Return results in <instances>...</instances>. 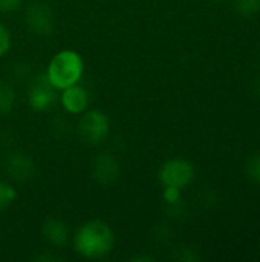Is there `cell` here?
<instances>
[{
  "mask_svg": "<svg viewBox=\"0 0 260 262\" xmlns=\"http://www.w3.org/2000/svg\"><path fill=\"white\" fill-rule=\"evenodd\" d=\"M26 25L34 34L49 35L54 31V14L52 9L43 2H34L26 9Z\"/></svg>",
  "mask_w": 260,
  "mask_h": 262,
  "instance_id": "cell-5",
  "label": "cell"
},
{
  "mask_svg": "<svg viewBox=\"0 0 260 262\" xmlns=\"http://www.w3.org/2000/svg\"><path fill=\"white\" fill-rule=\"evenodd\" d=\"M75 250L87 259H100L110 253L115 246V235L110 226L101 220L84 223L74 238Z\"/></svg>",
  "mask_w": 260,
  "mask_h": 262,
  "instance_id": "cell-1",
  "label": "cell"
},
{
  "mask_svg": "<svg viewBox=\"0 0 260 262\" xmlns=\"http://www.w3.org/2000/svg\"><path fill=\"white\" fill-rule=\"evenodd\" d=\"M195 177L193 164L185 158H172L166 161L159 169V180L164 187H175L182 190Z\"/></svg>",
  "mask_w": 260,
  "mask_h": 262,
  "instance_id": "cell-3",
  "label": "cell"
},
{
  "mask_svg": "<svg viewBox=\"0 0 260 262\" xmlns=\"http://www.w3.org/2000/svg\"><path fill=\"white\" fill-rule=\"evenodd\" d=\"M245 172H247V177H248L251 181L260 184V154L251 157V158L247 161V164H245Z\"/></svg>",
  "mask_w": 260,
  "mask_h": 262,
  "instance_id": "cell-14",
  "label": "cell"
},
{
  "mask_svg": "<svg viewBox=\"0 0 260 262\" xmlns=\"http://www.w3.org/2000/svg\"><path fill=\"white\" fill-rule=\"evenodd\" d=\"M60 101H61V106L64 107V111L67 114L80 115V114L87 111L89 94H87V91L83 86H80L77 83V84H72L69 88H64L61 91Z\"/></svg>",
  "mask_w": 260,
  "mask_h": 262,
  "instance_id": "cell-8",
  "label": "cell"
},
{
  "mask_svg": "<svg viewBox=\"0 0 260 262\" xmlns=\"http://www.w3.org/2000/svg\"><path fill=\"white\" fill-rule=\"evenodd\" d=\"M83 71L84 63L81 55L74 49H63L51 58L44 75L57 91H63L64 88L77 84Z\"/></svg>",
  "mask_w": 260,
  "mask_h": 262,
  "instance_id": "cell-2",
  "label": "cell"
},
{
  "mask_svg": "<svg viewBox=\"0 0 260 262\" xmlns=\"http://www.w3.org/2000/svg\"><path fill=\"white\" fill-rule=\"evenodd\" d=\"M164 200L169 203V204H176L181 198V190L179 189H175V187H164Z\"/></svg>",
  "mask_w": 260,
  "mask_h": 262,
  "instance_id": "cell-16",
  "label": "cell"
},
{
  "mask_svg": "<svg viewBox=\"0 0 260 262\" xmlns=\"http://www.w3.org/2000/svg\"><path fill=\"white\" fill-rule=\"evenodd\" d=\"M175 258L179 261H199L201 259V256L193 249H181Z\"/></svg>",
  "mask_w": 260,
  "mask_h": 262,
  "instance_id": "cell-17",
  "label": "cell"
},
{
  "mask_svg": "<svg viewBox=\"0 0 260 262\" xmlns=\"http://www.w3.org/2000/svg\"><path fill=\"white\" fill-rule=\"evenodd\" d=\"M6 172L14 181L23 183L34 177L35 164L28 155H25L21 152H15L6 161Z\"/></svg>",
  "mask_w": 260,
  "mask_h": 262,
  "instance_id": "cell-9",
  "label": "cell"
},
{
  "mask_svg": "<svg viewBox=\"0 0 260 262\" xmlns=\"http://www.w3.org/2000/svg\"><path fill=\"white\" fill-rule=\"evenodd\" d=\"M15 104V92L14 89L5 83L0 81V115H6L12 111Z\"/></svg>",
  "mask_w": 260,
  "mask_h": 262,
  "instance_id": "cell-11",
  "label": "cell"
},
{
  "mask_svg": "<svg viewBox=\"0 0 260 262\" xmlns=\"http://www.w3.org/2000/svg\"><path fill=\"white\" fill-rule=\"evenodd\" d=\"M11 48V34L5 25L0 23V57H3Z\"/></svg>",
  "mask_w": 260,
  "mask_h": 262,
  "instance_id": "cell-15",
  "label": "cell"
},
{
  "mask_svg": "<svg viewBox=\"0 0 260 262\" xmlns=\"http://www.w3.org/2000/svg\"><path fill=\"white\" fill-rule=\"evenodd\" d=\"M211 2H219V0H211Z\"/></svg>",
  "mask_w": 260,
  "mask_h": 262,
  "instance_id": "cell-21",
  "label": "cell"
},
{
  "mask_svg": "<svg viewBox=\"0 0 260 262\" xmlns=\"http://www.w3.org/2000/svg\"><path fill=\"white\" fill-rule=\"evenodd\" d=\"M60 258H55L52 255H41V256H37V261H58Z\"/></svg>",
  "mask_w": 260,
  "mask_h": 262,
  "instance_id": "cell-20",
  "label": "cell"
},
{
  "mask_svg": "<svg viewBox=\"0 0 260 262\" xmlns=\"http://www.w3.org/2000/svg\"><path fill=\"white\" fill-rule=\"evenodd\" d=\"M132 261L149 262V261H155V258H153V256H149V255H135V256L132 258Z\"/></svg>",
  "mask_w": 260,
  "mask_h": 262,
  "instance_id": "cell-19",
  "label": "cell"
},
{
  "mask_svg": "<svg viewBox=\"0 0 260 262\" xmlns=\"http://www.w3.org/2000/svg\"><path fill=\"white\" fill-rule=\"evenodd\" d=\"M109 130H110V121L103 111L92 109L83 112L80 121V135L86 143L100 144L109 135Z\"/></svg>",
  "mask_w": 260,
  "mask_h": 262,
  "instance_id": "cell-4",
  "label": "cell"
},
{
  "mask_svg": "<svg viewBox=\"0 0 260 262\" xmlns=\"http://www.w3.org/2000/svg\"><path fill=\"white\" fill-rule=\"evenodd\" d=\"M120 175V164L112 154H100L92 164V177L101 186H109L116 181Z\"/></svg>",
  "mask_w": 260,
  "mask_h": 262,
  "instance_id": "cell-7",
  "label": "cell"
},
{
  "mask_svg": "<svg viewBox=\"0 0 260 262\" xmlns=\"http://www.w3.org/2000/svg\"><path fill=\"white\" fill-rule=\"evenodd\" d=\"M57 98V89L48 81L46 75L38 77L29 88L28 92V101L29 106L37 111V112H43L48 111Z\"/></svg>",
  "mask_w": 260,
  "mask_h": 262,
  "instance_id": "cell-6",
  "label": "cell"
},
{
  "mask_svg": "<svg viewBox=\"0 0 260 262\" xmlns=\"http://www.w3.org/2000/svg\"><path fill=\"white\" fill-rule=\"evenodd\" d=\"M23 0H0V12H12L20 8Z\"/></svg>",
  "mask_w": 260,
  "mask_h": 262,
  "instance_id": "cell-18",
  "label": "cell"
},
{
  "mask_svg": "<svg viewBox=\"0 0 260 262\" xmlns=\"http://www.w3.org/2000/svg\"><path fill=\"white\" fill-rule=\"evenodd\" d=\"M234 9L242 17H254L260 12V0H234Z\"/></svg>",
  "mask_w": 260,
  "mask_h": 262,
  "instance_id": "cell-12",
  "label": "cell"
},
{
  "mask_svg": "<svg viewBox=\"0 0 260 262\" xmlns=\"http://www.w3.org/2000/svg\"><path fill=\"white\" fill-rule=\"evenodd\" d=\"M17 198V190L12 184L6 181H0V210H5L9 207Z\"/></svg>",
  "mask_w": 260,
  "mask_h": 262,
  "instance_id": "cell-13",
  "label": "cell"
},
{
  "mask_svg": "<svg viewBox=\"0 0 260 262\" xmlns=\"http://www.w3.org/2000/svg\"><path fill=\"white\" fill-rule=\"evenodd\" d=\"M41 233L46 238L48 243H51L55 247H61L67 243L69 239V229L67 226L61 221V220H48L43 227H41Z\"/></svg>",
  "mask_w": 260,
  "mask_h": 262,
  "instance_id": "cell-10",
  "label": "cell"
}]
</instances>
